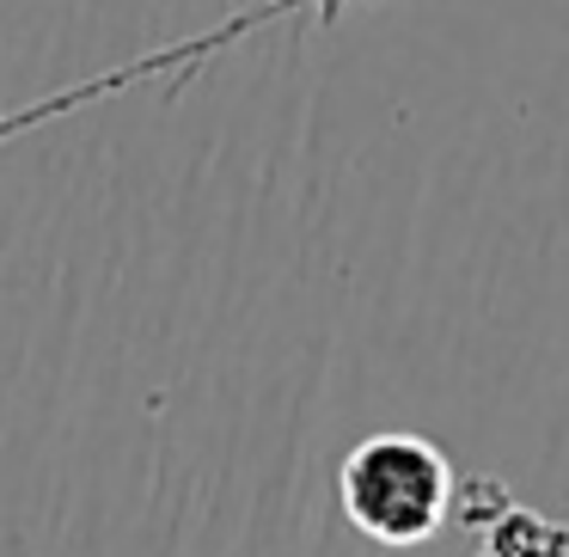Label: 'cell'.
<instances>
[{
    "label": "cell",
    "mask_w": 569,
    "mask_h": 557,
    "mask_svg": "<svg viewBox=\"0 0 569 557\" xmlns=\"http://www.w3.org/2000/svg\"><path fill=\"white\" fill-rule=\"evenodd\" d=\"M337 503H343V520L361 539L386 545V551H410V545H429L447 527V515L459 503V478L429 435L380 429L343 454Z\"/></svg>",
    "instance_id": "1"
}]
</instances>
